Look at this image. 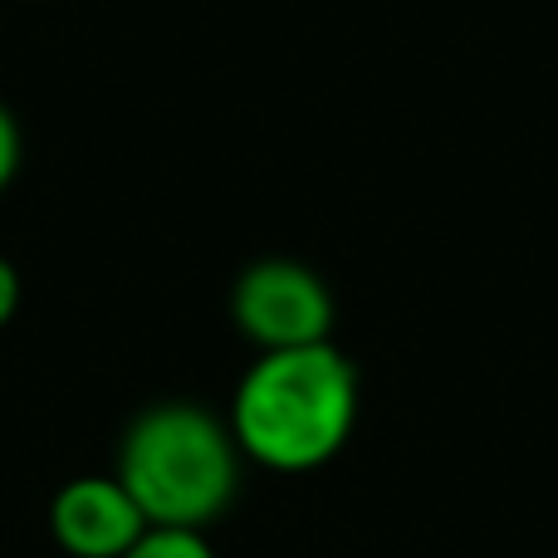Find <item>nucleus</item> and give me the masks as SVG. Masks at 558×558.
Returning <instances> with one entry per match:
<instances>
[{
	"label": "nucleus",
	"mask_w": 558,
	"mask_h": 558,
	"mask_svg": "<svg viewBox=\"0 0 558 558\" xmlns=\"http://www.w3.org/2000/svg\"><path fill=\"white\" fill-rule=\"evenodd\" d=\"M15 308H20V275H15V265L0 255V328L15 318Z\"/></svg>",
	"instance_id": "nucleus-7"
},
{
	"label": "nucleus",
	"mask_w": 558,
	"mask_h": 558,
	"mask_svg": "<svg viewBox=\"0 0 558 558\" xmlns=\"http://www.w3.org/2000/svg\"><path fill=\"white\" fill-rule=\"evenodd\" d=\"M357 422V367L343 348L308 343L260 353L235 387L231 436L270 471H314L348 446Z\"/></svg>",
	"instance_id": "nucleus-1"
},
{
	"label": "nucleus",
	"mask_w": 558,
	"mask_h": 558,
	"mask_svg": "<svg viewBox=\"0 0 558 558\" xmlns=\"http://www.w3.org/2000/svg\"><path fill=\"white\" fill-rule=\"evenodd\" d=\"M118 481L153 530H202L241 481L235 436L192 402L147 407L118 446Z\"/></svg>",
	"instance_id": "nucleus-2"
},
{
	"label": "nucleus",
	"mask_w": 558,
	"mask_h": 558,
	"mask_svg": "<svg viewBox=\"0 0 558 558\" xmlns=\"http://www.w3.org/2000/svg\"><path fill=\"white\" fill-rule=\"evenodd\" d=\"M20 172V128H15V113L0 104V192L15 182Z\"/></svg>",
	"instance_id": "nucleus-6"
},
{
	"label": "nucleus",
	"mask_w": 558,
	"mask_h": 558,
	"mask_svg": "<svg viewBox=\"0 0 558 558\" xmlns=\"http://www.w3.org/2000/svg\"><path fill=\"white\" fill-rule=\"evenodd\" d=\"M54 539L74 558H123L153 524L118 475H84L54 495Z\"/></svg>",
	"instance_id": "nucleus-4"
},
{
	"label": "nucleus",
	"mask_w": 558,
	"mask_h": 558,
	"mask_svg": "<svg viewBox=\"0 0 558 558\" xmlns=\"http://www.w3.org/2000/svg\"><path fill=\"white\" fill-rule=\"evenodd\" d=\"M123 558H216L202 530H147Z\"/></svg>",
	"instance_id": "nucleus-5"
},
{
	"label": "nucleus",
	"mask_w": 558,
	"mask_h": 558,
	"mask_svg": "<svg viewBox=\"0 0 558 558\" xmlns=\"http://www.w3.org/2000/svg\"><path fill=\"white\" fill-rule=\"evenodd\" d=\"M231 314H235V328L260 353L308 348V343H328L333 294H328L324 279L299 260H255L251 270L235 279Z\"/></svg>",
	"instance_id": "nucleus-3"
}]
</instances>
